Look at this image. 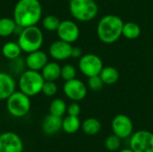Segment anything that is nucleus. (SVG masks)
Returning a JSON list of instances; mask_svg holds the SVG:
<instances>
[{
	"label": "nucleus",
	"mask_w": 153,
	"mask_h": 152,
	"mask_svg": "<svg viewBox=\"0 0 153 152\" xmlns=\"http://www.w3.org/2000/svg\"><path fill=\"white\" fill-rule=\"evenodd\" d=\"M17 27L13 18L3 17L0 19V37L5 38L14 33Z\"/></svg>",
	"instance_id": "4be33fe9"
},
{
	"label": "nucleus",
	"mask_w": 153,
	"mask_h": 152,
	"mask_svg": "<svg viewBox=\"0 0 153 152\" xmlns=\"http://www.w3.org/2000/svg\"><path fill=\"white\" fill-rule=\"evenodd\" d=\"M76 74H77L76 69L71 64H66L61 67V78L65 82L76 78Z\"/></svg>",
	"instance_id": "a878e982"
},
{
	"label": "nucleus",
	"mask_w": 153,
	"mask_h": 152,
	"mask_svg": "<svg viewBox=\"0 0 153 152\" xmlns=\"http://www.w3.org/2000/svg\"><path fill=\"white\" fill-rule=\"evenodd\" d=\"M118 152H134L131 148H128V149H124V150H121L120 151Z\"/></svg>",
	"instance_id": "2f4dec72"
},
{
	"label": "nucleus",
	"mask_w": 153,
	"mask_h": 152,
	"mask_svg": "<svg viewBox=\"0 0 153 152\" xmlns=\"http://www.w3.org/2000/svg\"><path fill=\"white\" fill-rule=\"evenodd\" d=\"M130 148L134 152H153V133L140 130L130 137Z\"/></svg>",
	"instance_id": "6e6552de"
},
{
	"label": "nucleus",
	"mask_w": 153,
	"mask_h": 152,
	"mask_svg": "<svg viewBox=\"0 0 153 152\" xmlns=\"http://www.w3.org/2000/svg\"><path fill=\"white\" fill-rule=\"evenodd\" d=\"M69 10L75 20L86 22L97 16L99 6L94 0H70Z\"/></svg>",
	"instance_id": "39448f33"
},
{
	"label": "nucleus",
	"mask_w": 153,
	"mask_h": 152,
	"mask_svg": "<svg viewBox=\"0 0 153 152\" xmlns=\"http://www.w3.org/2000/svg\"><path fill=\"white\" fill-rule=\"evenodd\" d=\"M123 20L115 14H106L97 25V35L105 44H112L123 36Z\"/></svg>",
	"instance_id": "f03ea898"
},
{
	"label": "nucleus",
	"mask_w": 153,
	"mask_h": 152,
	"mask_svg": "<svg viewBox=\"0 0 153 152\" xmlns=\"http://www.w3.org/2000/svg\"><path fill=\"white\" fill-rule=\"evenodd\" d=\"M113 133L120 139H126L131 137L134 133V124L132 119L126 115L116 116L111 123Z\"/></svg>",
	"instance_id": "1a4fd4ad"
},
{
	"label": "nucleus",
	"mask_w": 153,
	"mask_h": 152,
	"mask_svg": "<svg viewBox=\"0 0 153 152\" xmlns=\"http://www.w3.org/2000/svg\"><path fill=\"white\" fill-rule=\"evenodd\" d=\"M41 92L47 97H53L57 92V85L56 84L55 82L45 81Z\"/></svg>",
	"instance_id": "c85d7f7f"
},
{
	"label": "nucleus",
	"mask_w": 153,
	"mask_h": 152,
	"mask_svg": "<svg viewBox=\"0 0 153 152\" xmlns=\"http://www.w3.org/2000/svg\"><path fill=\"white\" fill-rule=\"evenodd\" d=\"M44 37L42 30L37 26H30L22 28L18 35V44L22 50L27 54L39 50L43 45Z\"/></svg>",
	"instance_id": "7ed1b4c3"
},
{
	"label": "nucleus",
	"mask_w": 153,
	"mask_h": 152,
	"mask_svg": "<svg viewBox=\"0 0 153 152\" xmlns=\"http://www.w3.org/2000/svg\"><path fill=\"white\" fill-rule=\"evenodd\" d=\"M141 27L134 22H127L124 23L123 36L127 39H136L141 35Z\"/></svg>",
	"instance_id": "5701e85b"
},
{
	"label": "nucleus",
	"mask_w": 153,
	"mask_h": 152,
	"mask_svg": "<svg viewBox=\"0 0 153 152\" xmlns=\"http://www.w3.org/2000/svg\"><path fill=\"white\" fill-rule=\"evenodd\" d=\"M121 146V139L115 134L109 135L105 140V147L109 151H116Z\"/></svg>",
	"instance_id": "cd10ccee"
},
{
	"label": "nucleus",
	"mask_w": 153,
	"mask_h": 152,
	"mask_svg": "<svg viewBox=\"0 0 153 152\" xmlns=\"http://www.w3.org/2000/svg\"><path fill=\"white\" fill-rule=\"evenodd\" d=\"M81 106L76 102L74 101L73 103H71L68 107H67V110L66 113L69 116H79V115L81 114Z\"/></svg>",
	"instance_id": "c756f323"
},
{
	"label": "nucleus",
	"mask_w": 153,
	"mask_h": 152,
	"mask_svg": "<svg viewBox=\"0 0 153 152\" xmlns=\"http://www.w3.org/2000/svg\"><path fill=\"white\" fill-rule=\"evenodd\" d=\"M63 90L65 95L69 99L78 102L84 99L87 96L88 87L81 80L74 78L65 82Z\"/></svg>",
	"instance_id": "9d476101"
},
{
	"label": "nucleus",
	"mask_w": 153,
	"mask_h": 152,
	"mask_svg": "<svg viewBox=\"0 0 153 152\" xmlns=\"http://www.w3.org/2000/svg\"><path fill=\"white\" fill-rule=\"evenodd\" d=\"M22 50L19 46L18 42L8 41L2 47V54L8 60H14L21 56Z\"/></svg>",
	"instance_id": "a211bd4d"
},
{
	"label": "nucleus",
	"mask_w": 153,
	"mask_h": 152,
	"mask_svg": "<svg viewBox=\"0 0 153 152\" xmlns=\"http://www.w3.org/2000/svg\"><path fill=\"white\" fill-rule=\"evenodd\" d=\"M42 17V5L39 0H18L13 8V20L22 28L34 26Z\"/></svg>",
	"instance_id": "f257e3e1"
},
{
	"label": "nucleus",
	"mask_w": 153,
	"mask_h": 152,
	"mask_svg": "<svg viewBox=\"0 0 153 152\" xmlns=\"http://www.w3.org/2000/svg\"><path fill=\"white\" fill-rule=\"evenodd\" d=\"M56 33L59 39L72 44L79 39L80 29L74 21L64 20L61 21Z\"/></svg>",
	"instance_id": "9b49d317"
},
{
	"label": "nucleus",
	"mask_w": 153,
	"mask_h": 152,
	"mask_svg": "<svg viewBox=\"0 0 153 152\" xmlns=\"http://www.w3.org/2000/svg\"><path fill=\"white\" fill-rule=\"evenodd\" d=\"M104 82L101 80L100 74L99 75H95V76H91V77H88V81H87V87L93 90V91H99L101 90L104 87Z\"/></svg>",
	"instance_id": "bb28decb"
},
{
	"label": "nucleus",
	"mask_w": 153,
	"mask_h": 152,
	"mask_svg": "<svg viewBox=\"0 0 153 152\" xmlns=\"http://www.w3.org/2000/svg\"><path fill=\"white\" fill-rule=\"evenodd\" d=\"M67 110L66 103L62 99H55L49 105V114L62 117Z\"/></svg>",
	"instance_id": "b1692460"
},
{
	"label": "nucleus",
	"mask_w": 153,
	"mask_h": 152,
	"mask_svg": "<svg viewBox=\"0 0 153 152\" xmlns=\"http://www.w3.org/2000/svg\"><path fill=\"white\" fill-rule=\"evenodd\" d=\"M82 56V48H80L79 47H73V49H72V55H71V57L73 58H81Z\"/></svg>",
	"instance_id": "7c9ffc66"
},
{
	"label": "nucleus",
	"mask_w": 153,
	"mask_h": 152,
	"mask_svg": "<svg viewBox=\"0 0 153 152\" xmlns=\"http://www.w3.org/2000/svg\"><path fill=\"white\" fill-rule=\"evenodd\" d=\"M62 117L49 114L43 120L42 130L47 135L56 134L62 129Z\"/></svg>",
	"instance_id": "dca6fc26"
},
{
	"label": "nucleus",
	"mask_w": 153,
	"mask_h": 152,
	"mask_svg": "<svg viewBox=\"0 0 153 152\" xmlns=\"http://www.w3.org/2000/svg\"><path fill=\"white\" fill-rule=\"evenodd\" d=\"M41 74L45 81L56 82L61 77V66L56 62H48L42 68Z\"/></svg>",
	"instance_id": "f3484780"
},
{
	"label": "nucleus",
	"mask_w": 153,
	"mask_h": 152,
	"mask_svg": "<svg viewBox=\"0 0 153 152\" xmlns=\"http://www.w3.org/2000/svg\"><path fill=\"white\" fill-rule=\"evenodd\" d=\"M48 62V55L40 49L29 53L25 58V65L28 67V69L39 72L42 70V68L47 65Z\"/></svg>",
	"instance_id": "4468645a"
},
{
	"label": "nucleus",
	"mask_w": 153,
	"mask_h": 152,
	"mask_svg": "<svg viewBox=\"0 0 153 152\" xmlns=\"http://www.w3.org/2000/svg\"><path fill=\"white\" fill-rule=\"evenodd\" d=\"M23 143L21 137L13 132H5L0 135V152H22Z\"/></svg>",
	"instance_id": "f8f14e48"
},
{
	"label": "nucleus",
	"mask_w": 153,
	"mask_h": 152,
	"mask_svg": "<svg viewBox=\"0 0 153 152\" xmlns=\"http://www.w3.org/2000/svg\"><path fill=\"white\" fill-rule=\"evenodd\" d=\"M82 124L78 116H67L63 119L62 122V130L69 134L75 133L81 127Z\"/></svg>",
	"instance_id": "412c9836"
},
{
	"label": "nucleus",
	"mask_w": 153,
	"mask_h": 152,
	"mask_svg": "<svg viewBox=\"0 0 153 152\" xmlns=\"http://www.w3.org/2000/svg\"><path fill=\"white\" fill-rule=\"evenodd\" d=\"M100 76L103 81L104 84L112 85L118 82L119 80V72L117 68L113 66H105L101 70Z\"/></svg>",
	"instance_id": "aec40b11"
},
{
	"label": "nucleus",
	"mask_w": 153,
	"mask_h": 152,
	"mask_svg": "<svg viewBox=\"0 0 153 152\" xmlns=\"http://www.w3.org/2000/svg\"><path fill=\"white\" fill-rule=\"evenodd\" d=\"M16 82L13 77L6 73L0 72V100H6L14 91Z\"/></svg>",
	"instance_id": "2eb2a0df"
},
{
	"label": "nucleus",
	"mask_w": 153,
	"mask_h": 152,
	"mask_svg": "<svg viewBox=\"0 0 153 152\" xmlns=\"http://www.w3.org/2000/svg\"><path fill=\"white\" fill-rule=\"evenodd\" d=\"M78 67L81 73L86 77L99 75L103 69V61L95 54L82 55L79 59Z\"/></svg>",
	"instance_id": "0eeeda50"
},
{
	"label": "nucleus",
	"mask_w": 153,
	"mask_h": 152,
	"mask_svg": "<svg viewBox=\"0 0 153 152\" xmlns=\"http://www.w3.org/2000/svg\"><path fill=\"white\" fill-rule=\"evenodd\" d=\"M81 127L85 134L93 136V135L98 134L100 132L102 125L100 120H98L97 118L89 117L82 123Z\"/></svg>",
	"instance_id": "6ab92c4d"
},
{
	"label": "nucleus",
	"mask_w": 153,
	"mask_h": 152,
	"mask_svg": "<svg viewBox=\"0 0 153 152\" xmlns=\"http://www.w3.org/2000/svg\"><path fill=\"white\" fill-rule=\"evenodd\" d=\"M73 46L71 43L58 39L49 46V55L56 61H64L71 57Z\"/></svg>",
	"instance_id": "ddd939ff"
},
{
	"label": "nucleus",
	"mask_w": 153,
	"mask_h": 152,
	"mask_svg": "<svg viewBox=\"0 0 153 152\" xmlns=\"http://www.w3.org/2000/svg\"><path fill=\"white\" fill-rule=\"evenodd\" d=\"M61 21L58 17L53 14L47 15L42 20V25L43 28L48 31H56Z\"/></svg>",
	"instance_id": "393cba45"
},
{
	"label": "nucleus",
	"mask_w": 153,
	"mask_h": 152,
	"mask_svg": "<svg viewBox=\"0 0 153 152\" xmlns=\"http://www.w3.org/2000/svg\"><path fill=\"white\" fill-rule=\"evenodd\" d=\"M30 97L23 92L14 91L6 99V108L9 114L14 117H22L26 116L30 109Z\"/></svg>",
	"instance_id": "423d86ee"
},
{
	"label": "nucleus",
	"mask_w": 153,
	"mask_h": 152,
	"mask_svg": "<svg viewBox=\"0 0 153 152\" xmlns=\"http://www.w3.org/2000/svg\"><path fill=\"white\" fill-rule=\"evenodd\" d=\"M44 82L45 80L41 73L28 69L21 73L18 85L20 90L30 98L41 92Z\"/></svg>",
	"instance_id": "20e7f679"
}]
</instances>
